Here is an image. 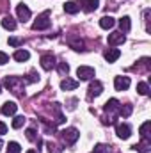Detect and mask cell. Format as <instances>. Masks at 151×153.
Listing matches in <instances>:
<instances>
[{"label": "cell", "instance_id": "cell-1", "mask_svg": "<svg viewBox=\"0 0 151 153\" xmlns=\"http://www.w3.org/2000/svg\"><path fill=\"white\" fill-rule=\"evenodd\" d=\"M5 87H9V91H13L14 94H23V80L20 76H5L4 80Z\"/></svg>", "mask_w": 151, "mask_h": 153}, {"label": "cell", "instance_id": "cell-2", "mask_svg": "<svg viewBox=\"0 0 151 153\" xmlns=\"http://www.w3.org/2000/svg\"><path fill=\"white\" fill-rule=\"evenodd\" d=\"M50 13L48 11H44L43 14H39L38 16V20L34 22V25H32V29L34 30H46L48 27H50Z\"/></svg>", "mask_w": 151, "mask_h": 153}, {"label": "cell", "instance_id": "cell-3", "mask_svg": "<svg viewBox=\"0 0 151 153\" xmlns=\"http://www.w3.org/2000/svg\"><path fill=\"white\" fill-rule=\"evenodd\" d=\"M61 135H62V139H64L66 144H75L76 141H78V137H80V134H78L76 128H64L61 132Z\"/></svg>", "mask_w": 151, "mask_h": 153}, {"label": "cell", "instance_id": "cell-4", "mask_svg": "<svg viewBox=\"0 0 151 153\" xmlns=\"http://www.w3.org/2000/svg\"><path fill=\"white\" fill-rule=\"evenodd\" d=\"M94 68H91V66H80L78 70H76V75L80 80H91L93 76H94Z\"/></svg>", "mask_w": 151, "mask_h": 153}, {"label": "cell", "instance_id": "cell-5", "mask_svg": "<svg viewBox=\"0 0 151 153\" xmlns=\"http://www.w3.org/2000/svg\"><path fill=\"white\" fill-rule=\"evenodd\" d=\"M16 14H18V18L25 23V22H29L30 20V16H32V13H30V9L25 5V4H20V5H16Z\"/></svg>", "mask_w": 151, "mask_h": 153}, {"label": "cell", "instance_id": "cell-6", "mask_svg": "<svg viewBox=\"0 0 151 153\" xmlns=\"http://www.w3.org/2000/svg\"><path fill=\"white\" fill-rule=\"evenodd\" d=\"M41 68L46 70V71H50L52 68H55V57H53L52 53H44V55H41Z\"/></svg>", "mask_w": 151, "mask_h": 153}, {"label": "cell", "instance_id": "cell-7", "mask_svg": "<svg viewBox=\"0 0 151 153\" xmlns=\"http://www.w3.org/2000/svg\"><path fill=\"white\" fill-rule=\"evenodd\" d=\"M114 87H115V91H126L130 87V76H115Z\"/></svg>", "mask_w": 151, "mask_h": 153}, {"label": "cell", "instance_id": "cell-8", "mask_svg": "<svg viewBox=\"0 0 151 153\" xmlns=\"http://www.w3.org/2000/svg\"><path fill=\"white\" fill-rule=\"evenodd\" d=\"M115 134H117V137H119V139H128V137L132 135V126H130V125H126V123L117 125V126H115Z\"/></svg>", "mask_w": 151, "mask_h": 153}, {"label": "cell", "instance_id": "cell-9", "mask_svg": "<svg viewBox=\"0 0 151 153\" xmlns=\"http://www.w3.org/2000/svg\"><path fill=\"white\" fill-rule=\"evenodd\" d=\"M101 91H103V84H101L100 80H93L91 85H89V98H93V96H94V98L100 96Z\"/></svg>", "mask_w": 151, "mask_h": 153}, {"label": "cell", "instance_id": "cell-10", "mask_svg": "<svg viewBox=\"0 0 151 153\" xmlns=\"http://www.w3.org/2000/svg\"><path fill=\"white\" fill-rule=\"evenodd\" d=\"M132 148H133L135 152H139V153H148L151 150V139L142 137V141H141V143H137V144H133Z\"/></svg>", "mask_w": 151, "mask_h": 153}, {"label": "cell", "instance_id": "cell-11", "mask_svg": "<svg viewBox=\"0 0 151 153\" xmlns=\"http://www.w3.org/2000/svg\"><path fill=\"white\" fill-rule=\"evenodd\" d=\"M103 57H105L107 62H115V61L121 57V52H119L117 48H109V50L103 53Z\"/></svg>", "mask_w": 151, "mask_h": 153}, {"label": "cell", "instance_id": "cell-12", "mask_svg": "<svg viewBox=\"0 0 151 153\" xmlns=\"http://www.w3.org/2000/svg\"><path fill=\"white\" fill-rule=\"evenodd\" d=\"M78 87V80H73V78H64L62 82H61V89L62 91H73V89H76Z\"/></svg>", "mask_w": 151, "mask_h": 153}, {"label": "cell", "instance_id": "cell-13", "mask_svg": "<svg viewBox=\"0 0 151 153\" xmlns=\"http://www.w3.org/2000/svg\"><path fill=\"white\" fill-rule=\"evenodd\" d=\"M16 111H18V105L14 102H5L2 105V114H5V116H14Z\"/></svg>", "mask_w": 151, "mask_h": 153}, {"label": "cell", "instance_id": "cell-14", "mask_svg": "<svg viewBox=\"0 0 151 153\" xmlns=\"http://www.w3.org/2000/svg\"><path fill=\"white\" fill-rule=\"evenodd\" d=\"M124 34L123 32H112V34H109V45H112V46H115V45H123L124 43Z\"/></svg>", "mask_w": 151, "mask_h": 153}, {"label": "cell", "instance_id": "cell-15", "mask_svg": "<svg viewBox=\"0 0 151 153\" xmlns=\"http://www.w3.org/2000/svg\"><path fill=\"white\" fill-rule=\"evenodd\" d=\"M78 2L82 4L84 11H87V13L96 11V9H98V5H100V0H78Z\"/></svg>", "mask_w": 151, "mask_h": 153}, {"label": "cell", "instance_id": "cell-16", "mask_svg": "<svg viewBox=\"0 0 151 153\" xmlns=\"http://www.w3.org/2000/svg\"><path fill=\"white\" fill-rule=\"evenodd\" d=\"M114 25H115V20H114L112 16H103V18L100 20V27H101V29H105V30L112 29Z\"/></svg>", "mask_w": 151, "mask_h": 153}, {"label": "cell", "instance_id": "cell-17", "mask_svg": "<svg viewBox=\"0 0 151 153\" xmlns=\"http://www.w3.org/2000/svg\"><path fill=\"white\" fill-rule=\"evenodd\" d=\"M103 109H105V112H117V111H119V102H117L115 98H110V100L105 103Z\"/></svg>", "mask_w": 151, "mask_h": 153}, {"label": "cell", "instance_id": "cell-18", "mask_svg": "<svg viewBox=\"0 0 151 153\" xmlns=\"http://www.w3.org/2000/svg\"><path fill=\"white\" fill-rule=\"evenodd\" d=\"M2 27H4L5 30H14V29H16V20L11 18V16H5V18L2 20Z\"/></svg>", "mask_w": 151, "mask_h": 153}, {"label": "cell", "instance_id": "cell-19", "mask_svg": "<svg viewBox=\"0 0 151 153\" xmlns=\"http://www.w3.org/2000/svg\"><path fill=\"white\" fill-rule=\"evenodd\" d=\"M13 57H14V61H18V62H25V61H29L30 53H29L27 50H16Z\"/></svg>", "mask_w": 151, "mask_h": 153}, {"label": "cell", "instance_id": "cell-20", "mask_svg": "<svg viewBox=\"0 0 151 153\" xmlns=\"http://www.w3.org/2000/svg\"><path fill=\"white\" fill-rule=\"evenodd\" d=\"M119 27H121V32L124 34V32H128L130 29H132V22H130V16H123L121 20H119Z\"/></svg>", "mask_w": 151, "mask_h": 153}, {"label": "cell", "instance_id": "cell-21", "mask_svg": "<svg viewBox=\"0 0 151 153\" xmlns=\"http://www.w3.org/2000/svg\"><path fill=\"white\" fill-rule=\"evenodd\" d=\"M64 11L68 14H76L80 11V5H76V2H66L64 4Z\"/></svg>", "mask_w": 151, "mask_h": 153}, {"label": "cell", "instance_id": "cell-22", "mask_svg": "<svg viewBox=\"0 0 151 153\" xmlns=\"http://www.w3.org/2000/svg\"><path fill=\"white\" fill-rule=\"evenodd\" d=\"M70 46L73 50H76V52H84L85 50V45H84L82 39H70Z\"/></svg>", "mask_w": 151, "mask_h": 153}, {"label": "cell", "instance_id": "cell-23", "mask_svg": "<svg viewBox=\"0 0 151 153\" xmlns=\"http://www.w3.org/2000/svg\"><path fill=\"white\" fill-rule=\"evenodd\" d=\"M150 128H151V121L142 123V125H141V128H139L141 135H142V137H146V139H150Z\"/></svg>", "mask_w": 151, "mask_h": 153}, {"label": "cell", "instance_id": "cell-24", "mask_svg": "<svg viewBox=\"0 0 151 153\" xmlns=\"http://www.w3.org/2000/svg\"><path fill=\"white\" fill-rule=\"evenodd\" d=\"M137 93L142 94V96L150 94V85H148L146 82H139V84H137Z\"/></svg>", "mask_w": 151, "mask_h": 153}, {"label": "cell", "instance_id": "cell-25", "mask_svg": "<svg viewBox=\"0 0 151 153\" xmlns=\"http://www.w3.org/2000/svg\"><path fill=\"white\" fill-rule=\"evenodd\" d=\"M132 105H123V107H119V111H117V114L123 116V117H128V116L132 114Z\"/></svg>", "mask_w": 151, "mask_h": 153}, {"label": "cell", "instance_id": "cell-26", "mask_svg": "<svg viewBox=\"0 0 151 153\" xmlns=\"http://www.w3.org/2000/svg\"><path fill=\"white\" fill-rule=\"evenodd\" d=\"M7 153H21L20 144H18V143H14V141H11V143L7 144Z\"/></svg>", "mask_w": 151, "mask_h": 153}, {"label": "cell", "instance_id": "cell-27", "mask_svg": "<svg viewBox=\"0 0 151 153\" xmlns=\"http://www.w3.org/2000/svg\"><path fill=\"white\" fill-rule=\"evenodd\" d=\"M25 121H27V119H25L23 116H16V117L13 119V128H21V126L25 125Z\"/></svg>", "mask_w": 151, "mask_h": 153}, {"label": "cell", "instance_id": "cell-28", "mask_svg": "<svg viewBox=\"0 0 151 153\" xmlns=\"http://www.w3.org/2000/svg\"><path fill=\"white\" fill-rule=\"evenodd\" d=\"M25 135H27V139H29V141H36V139H38V135H36V130H34V128H27Z\"/></svg>", "mask_w": 151, "mask_h": 153}, {"label": "cell", "instance_id": "cell-29", "mask_svg": "<svg viewBox=\"0 0 151 153\" xmlns=\"http://www.w3.org/2000/svg\"><path fill=\"white\" fill-rule=\"evenodd\" d=\"M68 71H70V66H68L66 62H61V64H59V73L64 76V75H68Z\"/></svg>", "mask_w": 151, "mask_h": 153}, {"label": "cell", "instance_id": "cell-30", "mask_svg": "<svg viewBox=\"0 0 151 153\" xmlns=\"http://www.w3.org/2000/svg\"><path fill=\"white\" fill-rule=\"evenodd\" d=\"M9 45H11V46H20V45H23V39H20V38H9Z\"/></svg>", "mask_w": 151, "mask_h": 153}, {"label": "cell", "instance_id": "cell-31", "mask_svg": "<svg viewBox=\"0 0 151 153\" xmlns=\"http://www.w3.org/2000/svg\"><path fill=\"white\" fill-rule=\"evenodd\" d=\"M46 148H48V153H61V148H57L53 143H48Z\"/></svg>", "mask_w": 151, "mask_h": 153}, {"label": "cell", "instance_id": "cell-32", "mask_svg": "<svg viewBox=\"0 0 151 153\" xmlns=\"http://www.w3.org/2000/svg\"><path fill=\"white\" fill-rule=\"evenodd\" d=\"M7 62H9V55L4 53V52H0V66H4V64H7Z\"/></svg>", "mask_w": 151, "mask_h": 153}, {"label": "cell", "instance_id": "cell-33", "mask_svg": "<svg viewBox=\"0 0 151 153\" xmlns=\"http://www.w3.org/2000/svg\"><path fill=\"white\" fill-rule=\"evenodd\" d=\"M36 80H39V75L36 73V71H30V73H29V78H27V82H36Z\"/></svg>", "mask_w": 151, "mask_h": 153}, {"label": "cell", "instance_id": "cell-34", "mask_svg": "<svg viewBox=\"0 0 151 153\" xmlns=\"http://www.w3.org/2000/svg\"><path fill=\"white\" fill-rule=\"evenodd\" d=\"M4 134H7V125L0 121V135H4Z\"/></svg>", "mask_w": 151, "mask_h": 153}, {"label": "cell", "instance_id": "cell-35", "mask_svg": "<svg viewBox=\"0 0 151 153\" xmlns=\"http://www.w3.org/2000/svg\"><path fill=\"white\" fill-rule=\"evenodd\" d=\"M27 153H38V152H34V150H29V152H27Z\"/></svg>", "mask_w": 151, "mask_h": 153}, {"label": "cell", "instance_id": "cell-36", "mask_svg": "<svg viewBox=\"0 0 151 153\" xmlns=\"http://www.w3.org/2000/svg\"><path fill=\"white\" fill-rule=\"evenodd\" d=\"M2 146H4V143H2V141H0V150H2Z\"/></svg>", "mask_w": 151, "mask_h": 153}, {"label": "cell", "instance_id": "cell-37", "mask_svg": "<svg viewBox=\"0 0 151 153\" xmlns=\"http://www.w3.org/2000/svg\"><path fill=\"white\" fill-rule=\"evenodd\" d=\"M0 93H2V85H0Z\"/></svg>", "mask_w": 151, "mask_h": 153}, {"label": "cell", "instance_id": "cell-38", "mask_svg": "<svg viewBox=\"0 0 151 153\" xmlns=\"http://www.w3.org/2000/svg\"><path fill=\"white\" fill-rule=\"evenodd\" d=\"M93 153H96V152H93Z\"/></svg>", "mask_w": 151, "mask_h": 153}]
</instances>
